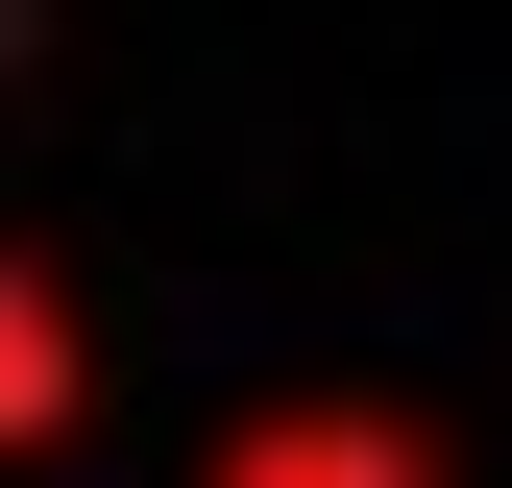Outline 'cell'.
<instances>
[{
	"instance_id": "cell-1",
	"label": "cell",
	"mask_w": 512,
	"mask_h": 488,
	"mask_svg": "<svg viewBox=\"0 0 512 488\" xmlns=\"http://www.w3.org/2000/svg\"><path fill=\"white\" fill-rule=\"evenodd\" d=\"M196 488H464V464H439V415H391V391H269V415H220Z\"/></svg>"
},
{
	"instance_id": "cell-2",
	"label": "cell",
	"mask_w": 512,
	"mask_h": 488,
	"mask_svg": "<svg viewBox=\"0 0 512 488\" xmlns=\"http://www.w3.org/2000/svg\"><path fill=\"white\" fill-rule=\"evenodd\" d=\"M74 415H98V318L49 244H0V464H74Z\"/></svg>"
}]
</instances>
